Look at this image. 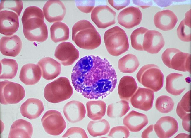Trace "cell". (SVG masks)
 <instances>
[{
	"instance_id": "5bb4252c",
	"label": "cell",
	"mask_w": 191,
	"mask_h": 138,
	"mask_svg": "<svg viewBox=\"0 0 191 138\" xmlns=\"http://www.w3.org/2000/svg\"><path fill=\"white\" fill-rule=\"evenodd\" d=\"M18 16L13 11H0V33L5 36H11L16 32L19 27Z\"/></svg>"
},
{
	"instance_id": "ab89813d",
	"label": "cell",
	"mask_w": 191,
	"mask_h": 138,
	"mask_svg": "<svg viewBox=\"0 0 191 138\" xmlns=\"http://www.w3.org/2000/svg\"><path fill=\"white\" fill-rule=\"evenodd\" d=\"M63 138H88L85 130L78 127H72L69 128L62 136Z\"/></svg>"
},
{
	"instance_id": "b9f144b4",
	"label": "cell",
	"mask_w": 191,
	"mask_h": 138,
	"mask_svg": "<svg viewBox=\"0 0 191 138\" xmlns=\"http://www.w3.org/2000/svg\"><path fill=\"white\" fill-rule=\"evenodd\" d=\"M109 4L118 10L123 9L128 5L130 0H108Z\"/></svg>"
},
{
	"instance_id": "7bdbcfd3",
	"label": "cell",
	"mask_w": 191,
	"mask_h": 138,
	"mask_svg": "<svg viewBox=\"0 0 191 138\" xmlns=\"http://www.w3.org/2000/svg\"><path fill=\"white\" fill-rule=\"evenodd\" d=\"M182 125L185 131L190 132V116H188L182 120Z\"/></svg>"
},
{
	"instance_id": "9a60e30c",
	"label": "cell",
	"mask_w": 191,
	"mask_h": 138,
	"mask_svg": "<svg viewBox=\"0 0 191 138\" xmlns=\"http://www.w3.org/2000/svg\"><path fill=\"white\" fill-rule=\"evenodd\" d=\"M142 16L139 8L131 6L121 11L117 19L120 25L127 29H130L140 23Z\"/></svg>"
},
{
	"instance_id": "2e32d148",
	"label": "cell",
	"mask_w": 191,
	"mask_h": 138,
	"mask_svg": "<svg viewBox=\"0 0 191 138\" xmlns=\"http://www.w3.org/2000/svg\"><path fill=\"white\" fill-rule=\"evenodd\" d=\"M154 126L157 136L160 138L171 137L177 132L178 127L177 120L169 116L161 117Z\"/></svg>"
},
{
	"instance_id": "e575fe53",
	"label": "cell",
	"mask_w": 191,
	"mask_h": 138,
	"mask_svg": "<svg viewBox=\"0 0 191 138\" xmlns=\"http://www.w3.org/2000/svg\"><path fill=\"white\" fill-rule=\"evenodd\" d=\"M149 30L143 27H140L134 30L130 35L132 47L134 49L142 51V44L144 35Z\"/></svg>"
},
{
	"instance_id": "8992f818",
	"label": "cell",
	"mask_w": 191,
	"mask_h": 138,
	"mask_svg": "<svg viewBox=\"0 0 191 138\" xmlns=\"http://www.w3.org/2000/svg\"><path fill=\"white\" fill-rule=\"evenodd\" d=\"M138 81L144 87L156 92L163 86L164 75L159 67L154 64L142 67L136 75Z\"/></svg>"
},
{
	"instance_id": "30bf717a",
	"label": "cell",
	"mask_w": 191,
	"mask_h": 138,
	"mask_svg": "<svg viewBox=\"0 0 191 138\" xmlns=\"http://www.w3.org/2000/svg\"><path fill=\"white\" fill-rule=\"evenodd\" d=\"M116 12L107 5L96 6L92 10V20L99 28L105 29L116 23Z\"/></svg>"
},
{
	"instance_id": "83f0119b",
	"label": "cell",
	"mask_w": 191,
	"mask_h": 138,
	"mask_svg": "<svg viewBox=\"0 0 191 138\" xmlns=\"http://www.w3.org/2000/svg\"><path fill=\"white\" fill-rule=\"evenodd\" d=\"M88 117L93 120L101 119L106 112V104L101 100L89 101L86 103Z\"/></svg>"
},
{
	"instance_id": "4316f807",
	"label": "cell",
	"mask_w": 191,
	"mask_h": 138,
	"mask_svg": "<svg viewBox=\"0 0 191 138\" xmlns=\"http://www.w3.org/2000/svg\"><path fill=\"white\" fill-rule=\"evenodd\" d=\"M138 88L135 78L129 76H124L120 80L118 91L119 98L129 101Z\"/></svg>"
},
{
	"instance_id": "d6986e66",
	"label": "cell",
	"mask_w": 191,
	"mask_h": 138,
	"mask_svg": "<svg viewBox=\"0 0 191 138\" xmlns=\"http://www.w3.org/2000/svg\"><path fill=\"white\" fill-rule=\"evenodd\" d=\"M22 42L17 35L2 37L0 41V50L4 55L15 57L20 52Z\"/></svg>"
},
{
	"instance_id": "ee69618b",
	"label": "cell",
	"mask_w": 191,
	"mask_h": 138,
	"mask_svg": "<svg viewBox=\"0 0 191 138\" xmlns=\"http://www.w3.org/2000/svg\"><path fill=\"white\" fill-rule=\"evenodd\" d=\"M153 125H150L142 132L141 137L143 138H149L150 133L153 131Z\"/></svg>"
},
{
	"instance_id": "f546056e",
	"label": "cell",
	"mask_w": 191,
	"mask_h": 138,
	"mask_svg": "<svg viewBox=\"0 0 191 138\" xmlns=\"http://www.w3.org/2000/svg\"><path fill=\"white\" fill-rule=\"evenodd\" d=\"M140 63L137 57L132 54H128L120 58L118 61V68L120 72L132 73L135 71Z\"/></svg>"
},
{
	"instance_id": "6da1fadb",
	"label": "cell",
	"mask_w": 191,
	"mask_h": 138,
	"mask_svg": "<svg viewBox=\"0 0 191 138\" xmlns=\"http://www.w3.org/2000/svg\"><path fill=\"white\" fill-rule=\"evenodd\" d=\"M75 90L88 99H103L115 88L117 76L108 60L93 55L80 59L71 75Z\"/></svg>"
},
{
	"instance_id": "8fae6325",
	"label": "cell",
	"mask_w": 191,
	"mask_h": 138,
	"mask_svg": "<svg viewBox=\"0 0 191 138\" xmlns=\"http://www.w3.org/2000/svg\"><path fill=\"white\" fill-rule=\"evenodd\" d=\"M54 56L62 65L68 66L73 64L78 59L79 53L72 43L64 42L56 47Z\"/></svg>"
},
{
	"instance_id": "4dcf8cb0",
	"label": "cell",
	"mask_w": 191,
	"mask_h": 138,
	"mask_svg": "<svg viewBox=\"0 0 191 138\" xmlns=\"http://www.w3.org/2000/svg\"><path fill=\"white\" fill-rule=\"evenodd\" d=\"M18 68L16 61L13 59L4 58L0 60L1 79H12L16 76Z\"/></svg>"
},
{
	"instance_id": "44dd1931",
	"label": "cell",
	"mask_w": 191,
	"mask_h": 138,
	"mask_svg": "<svg viewBox=\"0 0 191 138\" xmlns=\"http://www.w3.org/2000/svg\"><path fill=\"white\" fill-rule=\"evenodd\" d=\"M178 21L176 15L172 11L163 10L157 12L154 18V22L155 26L164 31L173 29Z\"/></svg>"
},
{
	"instance_id": "603a6c76",
	"label": "cell",
	"mask_w": 191,
	"mask_h": 138,
	"mask_svg": "<svg viewBox=\"0 0 191 138\" xmlns=\"http://www.w3.org/2000/svg\"><path fill=\"white\" fill-rule=\"evenodd\" d=\"M38 64L41 69L42 77L47 80L55 78L61 73L60 63L51 57L43 58L38 61Z\"/></svg>"
},
{
	"instance_id": "836d02e7",
	"label": "cell",
	"mask_w": 191,
	"mask_h": 138,
	"mask_svg": "<svg viewBox=\"0 0 191 138\" xmlns=\"http://www.w3.org/2000/svg\"><path fill=\"white\" fill-rule=\"evenodd\" d=\"M130 110L128 102L121 100L108 105L107 110V115L109 117H121L125 115Z\"/></svg>"
},
{
	"instance_id": "484cf974",
	"label": "cell",
	"mask_w": 191,
	"mask_h": 138,
	"mask_svg": "<svg viewBox=\"0 0 191 138\" xmlns=\"http://www.w3.org/2000/svg\"><path fill=\"white\" fill-rule=\"evenodd\" d=\"M33 128L31 124L20 119L14 121L11 126L8 138H30L32 135Z\"/></svg>"
},
{
	"instance_id": "9c48e42d",
	"label": "cell",
	"mask_w": 191,
	"mask_h": 138,
	"mask_svg": "<svg viewBox=\"0 0 191 138\" xmlns=\"http://www.w3.org/2000/svg\"><path fill=\"white\" fill-rule=\"evenodd\" d=\"M41 121L45 131L52 135H60L66 126V122L61 114L56 110H51L46 111Z\"/></svg>"
},
{
	"instance_id": "60d3db41",
	"label": "cell",
	"mask_w": 191,
	"mask_h": 138,
	"mask_svg": "<svg viewBox=\"0 0 191 138\" xmlns=\"http://www.w3.org/2000/svg\"><path fill=\"white\" fill-rule=\"evenodd\" d=\"M75 2L78 9L86 13L91 12L95 6L94 0H76Z\"/></svg>"
},
{
	"instance_id": "8d00e7d4",
	"label": "cell",
	"mask_w": 191,
	"mask_h": 138,
	"mask_svg": "<svg viewBox=\"0 0 191 138\" xmlns=\"http://www.w3.org/2000/svg\"><path fill=\"white\" fill-rule=\"evenodd\" d=\"M174 103L171 98L167 95H162L157 98L155 102V107L160 112L167 113L173 109Z\"/></svg>"
},
{
	"instance_id": "5b68a950",
	"label": "cell",
	"mask_w": 191,
	"mask_h": 138,
	"mask_svg": "<svg viewBox=\"0 0 191 138\" xmlns=\"http://www.w3.org/2000/svg\"><path fill=\"white\" fill-rule=\"evenodd\" d=\"M73 92L69 80L66 77H61L47 85L44 95L48 102L57 103L69 99Z\"/></svg>"
},
{
	"instance_id": "ba28073f",
	"label": "cell",
	"mask_w": 191,
	"mask_h": 138,
	"mask_svg": "<svg viewBox=\"0 0 191 138\" xmlns=\"http://www.w3.org/2000/svg\"><path fill=\"white\" fill-rule=\"evenodd\" d=\"M0 101L3 105L16 104L25 96L24 87L20 84L8 80L0 83Z\"/></svg>"
},
{
	"instance_id": "f35d334b",
	"label": "cell",
	"mask_w": 191,
	"mask_h": 138,
	"mask_svg": "<svg viewBox=\"0 0 191 138\" xmlns=\"http://www.w3.org/2000/svg\"><path fill=\"white\" fill-rule=\"evenodd\" d=\"M130 135L128 129L125 126H117L112 128L108 135L111 138H127Z\"/></svg>"
},
{
	"instance_id": "cb8c5ba5",
	"label": "cell",
	"mask_w": 191,
	"mask_h": 138,
	"mask_svg": "<svg viewBox=\"0 0 191 138\" xmlns=\"http://www.w3.org/2000/svg\"><path fill=\"white\" fill-rule=\"evenodd\" d=\"M147 116L144 114L132 110L124 118L123 124L131 132L140 131L148 123Z\"/></svg>"
},
{
	"instance_id": "277c9868",
	"label": "cell",
	"mask_w": 191,
	"mask_h": 138,
	"mask_svg": "<svg viewBox=\"0 0 191 138\" xmlns=\"http://www.w3.org/2000/svg\"><path fill=\"white\" fill-rule=\"evenodd\" d=\"M104 39L107 51L112 56H118L129 48L128 39L125 31L118 26L106 30Z\"/></svg>"
},
{
	"instance_id": "7a4b0ae2",
	"label": "cell",
	"mask_w": 191,
	"mask_h": 138,
	"mask_svg": "<svg viewBox=\"0 0 191 138\" xmlns=\"http://www.w3.org/2000/svg\"><path fill=\"white\" fill-rule=\"evenodd\" d=\"M44 18L42 10L37 6H32L25 9L21 20L24 35L28 40L42 42L47 39L48 29Z\"/></svg>"
},
{
	"instance_id": "ac0fdd59",
	"label": "cell",
	"mask_w": 191,
	"mask_h": 138,
	"mask_svg": "<svg viewBox=\"0 0 191 138\" xmlns=\"http://www.w3.org/2000/svg\"><path fill=\"white\" fill-rule=\"evenodd\" d=\"M190 82L189 77H185L183 75L178 73H171L166 77V89L172 95H179Z\"/></svg>"
},
{
	"instance_id": "7402d4cb",
	"label": "cell",
	"mask_w": 191,
	"mask_h": 138,
	"mask_svg": "<svg viewBox=\"0 0 191 138\" xmlns=\"http://www.w3.org/2000/svg\"><path fill=\"white\" fill-rule=\"evenodd\" d=\"M42 70L38 65L28 63L23 65L20 70L19 78L26 85H31L37 83L42 76Z\"/></svg>"
},
{
	"instance_id": "f1b7e54d",
	"label": "cell",
	"mask_w": 191,
	"mask_h": 138,
	"mask_svg": "<svg viewBox=\"0 0 191 138\" xmlns=\"http://www.w3.org/2000/svg\"><path fill=\"white\" fill-rule=\"evenodd\" d=\"M50 37L54 43L68 40L69 36V29L65 23L59 21L55 22L50 28Z\"/></svg>"
},
{
	"instance_id": "3957f363",
	"label": "cell",
	"mask_w": 191,
	"mask_h": 138,
	"mask_svg": "<svg viewBox=\"0 0 191 138\" xmlns=\"http://www.w3.org/2000/svg\"><path fill=\"white\" fill-rule=\"evenodd\" d=\"M72 40L79 48L93 50L101 43V36L88 21L82 20L75 23L72 28Z\"/></svg>"
},
{
	"instance_id": "7c38bea8",
	"label": "cell",
	"mask_w": 191,
	"mask_h": 138,
	"mask_svg": "<svg viewBox=\"0 0 191 138\" xmlns=\"http://www.w3.org/2000/svg\"><path fill=\"white\" fill-rule=\"evenodd\" d=\"M154 95L149 89L139 87L130 99L134 108L147 111L152 107Z\"/></svg>"
},
{
	"instance_id": "e0dca14e",
	"label": "cell",
	"mask_w": 191,
	"mask_h": 138,
	"mask_svg": "<svg viewBox=\"0 0 191 138\" xmlns=\"http://www.w3.org/2000/svg\"><path fill=\"white\" fill-rule=\"evenodd\" d=\"M162 34L154 30H148L144 35L142 44L143 51L152 54L158 53L164 46Z\"/></svg>"
},
{
	"instance_id": "d6a6232c",
	"label": "cell",
	"mask_w": 191,
	"mask_h": 138,
	"mask_svg": "<svg viewBox=\"0 0 191 138\" xmlns=\"http://www.w3.org/2000/svg\"><path fill=\"white\" fill-rule=\"evenodd\" d=\"M191 29V10H190L185 13V18L181 21L177 29L178 37L183 41H190Z\"/></svg>"
},
{
	"instance_id": "ffe728a7",
	"label": "cell",
	"mask_w": 191,
	"mask_h": 138,
	"mask_svg": "<svg viewBox=\"0 0 191 138\" xmlns=\"http://www.w3.org/2000/svg\"><path fill=\"white\" fill-rule=\"evenodd\" d=\"M63 112L66 119L72 123L81 121L85 117L86 113L83 104L76 100H72L66 104Z\"/></svg>"
},
{
	"instance_id": "1f68e13d",
	"label": "cell",
	"mask_w": 191,
	"mask_h": 138,
	"mask_svg": "<svg viewBox=\"0 0 191 138\" xmlns=\"http://www.w3.org/2000/svg\"><path fill=\"white\" fill-rule=\"evenodd\" d=\"M110 129L109 122L104 119L91 121L87 127L89 134L93 137L105 135L108 133Z\"/></svg>"
},
{
	"instance_id": "52a82bcc",
	"label": "cell",
	"mask_w": 191,
	"mask_h": 138,
	"mask_svg": "<svg viewBox=\"0 0 191 138\" xmlns=\"http://www.w3.org/2000/svg\"><path fill=\"white\" fill-rule=\"evenodd\" d=\"M164 64L176 70L191 73V54L175 48L166 49L161 55Z\"/></svg>"
},
{
	"instance_id": "d590c367",
	"label": "cell",
	"mask_w": 191,
	"mask_h": 138,
	"mask_svg": "<svg viewBox=\"0 0 191 138\" xmlns=\"http://www.w3.org/2000/svg\"><path fill=\"white\" fill-rule=\"evenodd\" d=\"M190 91H188L183 95L177 106L176 113L182 120L190 113Z\"/></svg>"
},
{
	"instance_id": "74e56055",
	"label": "cell",
	"mask_w": 191,
	"mask_h": 138,
	"mask_svg": "<svg viewBox=\"0 0 191 138\" xmlns=\"http://www.w3.org/2000/svg\"><path fill=\"white\" fill-rule=\"evenodd\" d=\"M0 11L4 9L10 10L19 16L23 8L22 0H2L1 1Z\"/></svg>"
},
{
	"instance_id": "d4e9b609",
	"label": "cell",
	"mask_w": 191,
	"mask_h": 138,
	"mask_svg": "<svg viewBox=\"0 0 191 138\" xmlns=\"http://www.w3.org/2000/svg\"><path fill=\"white\" fill-rule=\"evenodd\" d=\"M44 110L42 102L37 98L28 99L22 104L20 107L22 115L31 120L38 117Z\"/></svg>"
},
{
	"instance_id": "4fadbf2b",
	"label": "cell",
	"mask_w": 191,
	"mask_h": 138,
	"mask_svg": "<svg viewBox=\"0 0 191 138\" xmlns=\"http://www.w3.org/2000/svg\"><path fill=\"white\" fill-rule=\"evenodd\" d=\"M43 10L45 19L49 23L62 21L66 14L64 4L58 0H48L44 5Z\"/></svg>"
}]
</instances>
